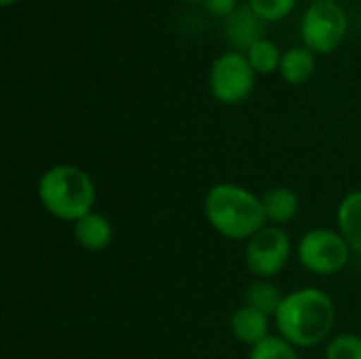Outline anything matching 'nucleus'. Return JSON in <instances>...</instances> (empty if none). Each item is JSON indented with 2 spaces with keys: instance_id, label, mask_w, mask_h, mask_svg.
Wrapping results in <instances>:
<instances>
[{
  "instance_id": "obj_1",
  "label": "nucleus",
  "mask_w": 361,
  "mask_h": 359,
  "mask_svg": "<svg viewBox=\"0 0 361 359\" xmlns=\"http://www.w3.org/2000/svg\"><path fill=\"white\" fill-rule=\"evenodd\" d=\"M275 326L279 336L300 349H311L328 341L336 322V305L330 294L317 288H300L283 296Z\"/></svg>"
},
{
  "instance_id": "obj_2",
  "label": "nucleus",
  "mask_w": 361,
  "mask_h": 359,
  "mask_svg": "<svg viewBox=\"0 0 361 359\" xmlns=\"http://www.w3.org/2000/svg\"><path fill=\"white\" fill-rule=\"evenodd\" d=\"M203 214L216 233L235 241H247L262 226H267L262 197L233 182L214 184L205 193Z\"/></svg>"
},
{
  "instance_id": "obj_3",
  "label": "nucleus",
  "mask_w": 361,
  "mask_h": 359,
  "mask_svg": "<svg viewBox=\"0 0 361 359\" xmlns=\"http://www.w3.org/2000/svg\"><path fill=\"white\" fill-rule=\"evenodd\" d=\"M38 201L47 214L63 222H76L95 205V182L76 165H53L38 180Z\"/></svg>"
},
{
  "instance_id": "obj_4",
  "label": "nucleus",
  "mask_w": 361,
  "mask_h": 359,
  "mask_svg": "<svg viewBox=\"0 0 361 359\" xmlns=\"http://www.w3.org/2000/svg\"><path fill=\"white\" fill-rule=\"evenodd\" d=\"M351 252L353 250L349 248L345 237L332 229H311L300 237L296 245L298 262L307 271L322 277L341 273L347 267Z\"/></svg>"
},
{
  "instance_id": "obj_5",
  "label": "nucleus",
  "mask_w": 361,
  "mask_h": 359,
  "mask_svg": "<svg viewBox=\"0 0 361 359\" xmlns=\"http://www.w3.org/2000/svg\"><path fill=\"white\" fill-rule=\"evenodd\" d=\"M290 235L283 226L267 224L245 243V267L258 279H271L290 260Z\"/></svg>"
},
{
  "instance_id": "obj_6",
  "label": "nucleus",
  "mask_w": 361,
  "mask_h": 359,
  "mask_svg": "<svg viewBox=\"0 0 361 359\" xmlns=\"http://www.w3.org/2000/svg\"><path fill=\"white\" fill-rule=\"evenodd\" d=\"M254 87V68L250 59L239 51L220 55L209 72L212 95L222 104L243 102Z\"/></svg>"
},
{
  "instance_id": "obj_7",
  "label": "nucleus",
  "mask_w": 361,
  "mask_h": 359,
  "mask_svg": "<svg viewBox=\"0 0 361 359\" xmlns=\"http://www.w3.org/2000/svg\"><path fill=\"white\" fill-rule=\"evenodd\" d=\"M347 28V17L343 8L334 2H315L302 19L305 42L322 53L332 51L343 40Z\"/></svg>"
},
{
  "instance_id": "obj_8",
  "label": "nucleus",
  "mask_w": 361,
  "mask_h": 359,
  "mask_svg": "<svg viewBox=\"0 0 361 359\" xmlns=\"http://www.w3.org/2000/svg\"><path fill=\"white\" fill-rule=\"evenodd\" d=\"M264 23L262 17L252 8V4L237 6L226 19H224V36L226 40L237 49H247L256 44L262 38Z\"/></svg>"
},
{
  "instance_id": "obj_9",
  "label": "nucleus",
  "mask_w": 361,
  "mask_h": 359,
  "mask_svg": "<svg viewBox=\"0 0 361 359\" xmlns=\"http://www.w3.org/2000/svg\"><path fill=\"white\" fill-rule=\"evenodd\" d=\"M72 231H74L76 243L82 250H89V252L106 250L112 243V237H114V229H112L110 220L104 214H97V212H89L87 216L76 220Z\"/></svg>"
},
{
  "instance_id": "obj_10",
  "label": "nucleus",
  "mask_w": 361,
  "mask_h": 359,
  "mask_svg": "<svg viewBox=\"0 0 361 359\" xmlns=\"http://www.w3.org/2000/svg\"><path fill=\"white\" fill-rule=\"evenodd\" d=\"M231 332L233 336L243 343V345H258L260 341H264L269 334V315H264L262 311L254 309V307H239L233 315H231Z\"/></svg>"
},
{
  "instance_id": "obj_11",
  "label": "nucleus",
  "mask_w": 361,
  "mask_h": 359,
  "mask_svg": "<svg viewBox=\"0 0 361 359\" xmlns=\"http://www.w3.org/2000/svg\"><path fill=\"white\" fill-rule=\"evenodd\" d=\"M262 207L267 216V224L283 226L292 222L300 212V199L298 195L288 186H275L262 195Z\"/></svg>"
},
{
  "instance_id": "obj_12",
  "label": "nucleus",
  "mask_w": 361,
  "mask_h": 359,
  "mask_svg": "<svg viewBox=\"0 0 361 359\" xmlns=\"http://www.w3.org/2000/svg\"><path fill=\"white\" fill-rule=\"evenodd\" d=\"M338 233L345 237L349 248L361 254V190L345 195L336 209Z\"/></svg>"
},
{
  "instance_id": "obj_13",
  "label": "nucleus",
  "mask_w": 361,
  "mask_h": 359,
  "mask_svg": "<svg viewBox=\"0 0 361 359\" xmlns=\"http://www.w3.org/2000/svg\"><path fill=\"white\" fill-rule=\"evenodd\" d=\"M279 70H281V76L288 83H294V85L305 83V80H309V76L315 70V57H313L311 49H307V47L288 49L281 55Z\"/></svg>"
},
{
  "instance_id": "obj_14",
  "label": "nucleus",
  "mask_w": 361,
  "mask_h": 359,
  "mask_svg": "<svg viewBox=\"0 0 361 359\" xmlns=\"http://www.w3.org/2000/svg\"><path fill=\"white\" fill-rule=\"evenodd\" d=\"M243 300L247 307H254V309L262 311L264 315L275 317V313L283 300V294L279 292V288L275 284H271V279H258L256 284H252L245 290Z\"/></svg>"
},
{
  "instance_id": "obj_15",
  "label": "nucleus",
  "mask_w": 361,
  "mask_h": 359,
  "mask_svg": "<svg viewBox=\"0 0 361 359\" xmlns=\"http://www.w3.org/2000/svg\"><path fill=\"white\" fill-rule=\"evenodd\" d=\"M247 359H298V355H296L294 345H290L281 336L271 334L264 341H260L258 345L250 347Z\"/></svg>"
},
{
  "instance_id": "obj_16",
  "label": "nucleus",
  "mask_w": 361,
  "mask_h": 359,
  "mask_svg": "<svg viewBox=\"0 0 361 359\" xmlns=\"http://www.w3.org/2000/svg\"><path fill=\"white\" fill-rule=\"evenodd\" d=\"M247 59H250V63H252V68L256 72H273L279 66L281 55H279V49H277V44L273 40L260 38L256 44L250 47Z\"/></svg>"
},
{
  "instance_id": "obj_17",
  "label": "nucleus",
  "mask_w": 361,
  "mask_h": 359,
  "mask_svg": "<svg viewBox=\"0 0 361 359\" xmlns=\"http://www.w3.org/2000/svg\"><path fill=\"white\" fill-rule=\"evenodd\" d=\"M326 359H361V336L338 334L328 341Z\"/></svg>"
},
{
  "instance_id": "obj_18",
  "label": "nucleus",
  "mask_w": 361,
  "mask_h": 359,
  "mask_svg": "<svg viewBox=\"0 0 361 359\" xmlns=\"http://www.w3.org/2000/svg\"><path fill=\"white\" fill-rule=\"evenodd\" d=\"M296 0H250L252 8L262 17V19H279L283 17Z\"/></svg>"
},
{
  "instance_id": "obj_19",
  "label": "nucleus",
  "mask_w": 361,
  "mask_h": 359,
  "mask_svg": "<svg viewBox=\"0 0 361 359\" xmlns=\"http://www.w3.org/2000/svg\"><path fill=\"white\" fill-rule=\"evenodd\" d=\"M207 11H212L214 15H231L237 8V0H203Z\"/></svg>"
},
{
  "instance_id": "obj_20",
  "label": "nucleus",
  "mask_w": 361,
  "mask_h": 359,
  "mask_svg": "<svg viewBox=\"0 0 361 359\" xmlns=\"http://www.w3.org/2000/svg\"><path fill=\"white\" fill-rule=\"evenodd\" d=\"M8 2H13V0H2V4H8Z\"/></svg>"
},
{
  "instance_id": "obj_21",
  "label": "nucleus",
  "mask_w": 361,
  "mask_h": 359,
  "mask_svg": "<svg viewBox=\"0 0 361 359\" xmlns=\"http://www.w3.org/2000/svg\"><path fill=\"white\" fill-rule=\"evenodd\" d=\"M317 2H332V0H317Z\"/></svg>"
}]
</instances>
